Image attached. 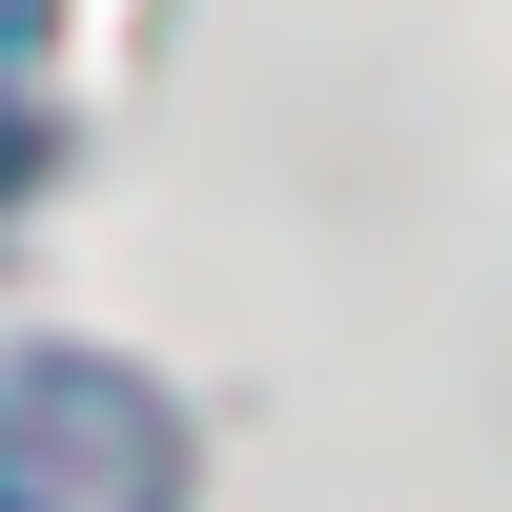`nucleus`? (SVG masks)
Masks as SVG:
<instances>
[{
  "mask_svg": "<svg viewBox=\"0 0 512 512\" xmlns=\"http://www.w3.org/2000/svg\"><path fill=\"white\" fill-rule=\"evenodd\" d=\"M0 512H185L164 390L103 369V349H21L0 369Z\"/></svg>",
  "mask_w": 512,
  "mask_h": 512,
  "instance_id": "f257e3e1",
  "label": "nucleus"
}]
</instances>
